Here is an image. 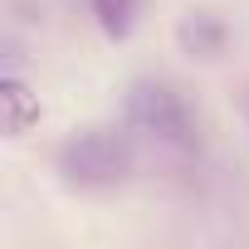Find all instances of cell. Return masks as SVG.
<instances>
[{"label": "cell", "mask_w": 249, "mask_h": 249, "mask_svg": "<svg viewBox=\"0 0 249 249\" xmlns=\"http://www.w3.org/2000/svg\"><path fill=\"white\" fill-rule=\"evenodd\" d=\"M176 44H181V54L210 64V59H220L230 49V20L220 10H210V5H191L176 25Z\"/></svg>", "instance_id": "3957f363"}, {"label": "cell", "mask_w": 249, "mask_h": 249, "mask_svg": "<svg viewBox=\"0 0 249 249\" xmlns=\"http://www.w3.org/2000/svg\"><path fill=\"white\" fill-rule=\"evenodd\" d=\"M54 166L73 191H112L132 171V142L117 127H83L59 147Z\"/></svg>", "instance_id": "6da1fadb"}, {"label": "cell", "mask_w": 249, "mask_h": 249, "mask_svg": "<svg viewBox=\"0 0 249 249\" xmlns=\"http://www.w3.org/2000/svg\"><path fill=\"white\" fill-rule=\"evenodd\" d=\"M39 122V98L30 93V83L20 73H5V132L20 137Z\"/></svg>", "instance_id": "277c9868"}, {"label": "cell", "mask_w": 249, "mask_h": 249, "mask_svg": "<svg viewBox=\"0 0 249 249\" xmlns=\"http://www.w3.org/2000/svg\"><path fill=\"white\" fill-rule=\"evenodd\" d=\"M244 117H249V88H244Z\"/></svg>", "instance_id": "8992f818"}, {"label": "cell", "mask_w": 249, "mask_h": 249, "mask_svg": "<svg viewBox=\"0 0 249 249\" xmlns=\"http://www.w3.org/2000/svg\"><path fill=\"white\" fill-rule=\"evenodd\" d=\"M127 127L161 142V147H191L196 142V112L186 93L166 78H137L127 88Z\"/></svg>", "instance_id": "7a4b0ae2"}, {"label": "cell", "mask_w": 249, "mask_h": 249, "mask_svg": "<svg viewBox=\"0 0 249 249\" xmlns=\"http://www.w3.org/2000/svg\"><path fill=\"white\" fill-rule=\"evenodd\" d=\"M88 15L98 20V30L107 39H127L137 30V15H142V0H88Z\"/></svg>", "instance_id": "5b68a950"}]
</instances>
